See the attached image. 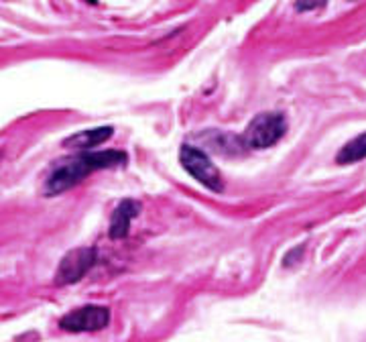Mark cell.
<instances>
[{
	"instance_id": "6da1fadb",
	"label": "cell",
	"mask_w": 366,
	"mask_h": 342,
	"mask_svg": "<svg viewBox=\"0 0 366 342\" xmlns=\"http://www.w3.org/2000/svg\"><path fill=\"white\" fill-rule=\"evenodd\" d=\"M124 163H126V153L116 151V149L79 153L67 161H61L58 167L49 173V177L45 179V194L58 196L61 191L77 186L81 179H86L94 171L112 170Z\"/></svg>"
},
{
	"instance_id": "7a4b0ae2",
	"label": "cell",
	"mask_w": 366,
	"mask_h": 342,
	"mask_svg": "<svg viewBox=\"0 0 366 342\" xmlns=\"http://www.w3.org/2000/svg\"><path fill=\"white\" fill-rule=\"evenodd\" d=\"M179 161H181L183 170L188 171L193 179H197L202 186H206L208 190H224L222 173L214 165L212 159L206 155V151H202V149H197L193 145H181V149H179Z\"/></svg>"
},
{
	"instance_id": "3957f363",
	"label": "cell",
	"mask_w": 366,
	"mask_h": 342,
	"mask_svg": "<svg viewBox=\"0 0 366 342\" xmlns=\"http://www.w3.org/2000/svg\"><path fill=\"white\" fill-rule=\"evenodd\" d=\"M287 133V118L281 113H261L249 122L244 131V141L252 149L273 147Z\"/></svg>"
},
{
	"instance_id": "277c9868",
	"label": "cell",
	"mask_w": 366,
	"mask_h": 342,
	"mask_svg": "<svg viewBox=\"0 0 366 342\" xmlns=\"http://www.w3.org/2000/svg\"><path fill=\"white\" fill-rule=\"evenodd\" d=\"M110 322V310L104 305H84L65 314L59 320V328L65 332H96Z\"/></svg>"
},
{
	"instance_id": "5b68a950",
	"label": "cell",
	"mask_w": 366,
	"mask_h": 342,
	"mask_svg": "<svg viewBox=\"0 0 366 342\" xmlns=\"http://www.w3.org/2000/svg\"><path fill=\"white\" fill-rule=\"evenodd\" d=\"M98 255L94 247H79L70 251L58 267L55 273V284L70 285L77 284L92 267L96 265Z\"/></svg>"
},
{
	"instance_id": "8992f818",
	"label": "cell",
	"mask_w": 366,
	"mask_h": 342,
	"mask_svg": "<svg viewBox=\"0 0 366 342\" xmlns=\"http://www.w3.org/2000/svg\"><path fill=\"white\" fill-rule=\"evenodd\" d=\"M143 210V204L138 200H133V198H124L116 210L112 212V218H110V227H108V234L110 239H124L129 236V228H131V222L135 220L136 216L140 214Z\"/></svg>"
},
{
	"instance_id": "52a82bcc",
	"label": "cell",
	"mask_w": 366,
	"mask_h": 342,
	"mask_svg": "<svg viewBox=\"0 0 366 342\" xmlns=\"http://www.w3.org/2000/svg\"><path fill=\"white\" fill-rule=\"evenodd\" d=\"M115 133L112 127H98V129H88V131H79V133L72 134L63 141V147H72V149H79V151H90L98 145L106 143Z\"/></svg>"
},
{
	"instance_id": "ba28073f",
	"label": "cell",
	"mask_w": 366,
	"mask_h": 342,
	"mask_svg": "<svg viewBox=\"0 0 366 342\" xmlns=\"http://www.w3.org/2000/svg\"><path fill=\"white\" fill-rule=\"evenodd\" d=\"M366 159V133L354 137L352 141H348L346 145L338 151L336 155V161L338 163H354V161H360Z\"/></svg>"
},
{
	"instance_id": "9c48e42d",
	"label": "cell",
	"mask_w": 366,
	"mask_h": 342,
	"mask_svg": "<svg viewBox=\"0 0 366 342\" xmlns=\"http://www.w3.org/2000/svg\"><path fill=\"white\" fill-rule=\"evenodd\" d=\"M320 6H324V4H313V2H309V4H295V8L297 11H313V8H320Z\"/></svg>"
}]
</instances>
